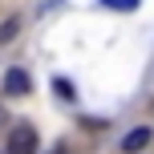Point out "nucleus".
<instances>
[{
	"label": "nucleus",
	"mask_w": 154,
	"mask_h": 154,
	"mask_svg": "<svg viewBox=\"0 0 154 154\" xmlns=\"http://www.w3.org/2000/svg\"><path fill=\"white\" fill-rule=\"evenodd\" d=\"M53 154H69V150H65V146H57V150H53Z\"/></svg>",
	"instance_id": "obj_6"
},
{
	"label": "nucleus",
	"mask_w": 154,
	"mask_h": 154,
	"mask_svg": "<svg viewBox=\"0 0 154 154\" xmlns=\"http://www.w3.org/2000/svg\"><path fill=\"white\" fill-rule=\"evenodd\" d=\"M53 93H61V97H73V85L61 81V77H53Z\"/></svg>",
	"instance_id": "obj_5"
},
{
	"label": "nucleus",
	"mask_w": 154,
	"mask_h": 154,
	"mask_svg": "<svg viewBox=\"0 0 154 154\" xmlns=\"http://www.w3.org/2000/svg\"><path fill=\"white\" fill-rule=\"evenodd\" d=\"M8 154H37V130L32 126H12V134H8Z\"/></svg>",
	"instance_id": "obj_1"
},
{
	"label": "nucleus",
	"mask_w": 154,
	"mask_h": 154,
	"mask_svg": "<svg viewBox=\"0 0 154 154\" xmlns=\"http://www.w3.org/2000/svg\"><path fill=\"white\" fill-rule=\"evenodd\" d=\"M150 138H154V130H150V126H138V130H130V134L122 138V150H126V154H138Z\"/></svg>",
	"instance_id": "obj_3"
},
{
	"label": "nucleus",
	"mask_w": 154,
	"mask_h": 154,
	"mask_svg": "<svg viewBox=\"0 0 154 154\" xmlns=\"http://www.w3.org/2000/svg\"><path fill=\"white\" fill-rule=\"evenodd\" d=\"M142 0H101V8H122V12H134Z\"/></svg>",
	"instance_id": "obj_4"
},
{
	"label": "nucleus",
	"mask_w": 154,
	"mask_h": 154,
	"mask_svg": "<svg viewBox=\"0 0 154 154\" xmlns=\"http://www.w3.org/2000/svg\"><path fill=\"white\" fill-rule=\"evenodd\" d=\"M29 89H32V81H29L24 69H8L4 73V93L8 97H20V93H29Z\"/></svg>",
	"instance_id": "obj_2"
}]
</instances>
